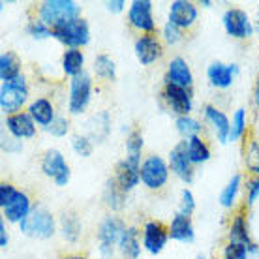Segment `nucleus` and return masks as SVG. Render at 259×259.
<instances>
[{"mask_svg":"<svg viewBox=\"0 0 259 259\" xmlns=\"http://www.w3.org/2000/svg\"><path fill=\"white\" fill-rule=\"evenodd\" d=\"M197 19V10L188 0H175L169 10V21L179 28H190Z\"/></svg>","mask_w":259,"mask_h":259,"instance_id":"dca6fc26","label":"nucleus"},{"mask_svg":"<svg viewBox=\"0 0 259 259\" xmlns=\"http://www.w3.org/2000/svg\"><path fill=\"white\" fill-rule=\"evenodd\" d=\"M169 239V229L162 222H147L143 227V246L150 253H160Z\"/></svg>","mask_w":259,"mask_h":259,"instance_id":"f8f14e48","label":"nucleus"},{"mask_svg":"<svg viewBox=\"0 0 259 259\" xmlns=\"http://www.w3.org/2000/svg\"><path fill=\"white\" fill-rule=\"evenodd\" d=\"M141 150H143V136L139 130H132L126 139V160L136 165H141Z\"/></svg>","mask_w":259,"mask_h":259,"instance_id":"c85d7f7f","label":"nucleus"},{"mask_svg":"<svg viewBox=\"0 0 259 259\" xmlns=\"http://www.w3.org/2000/svg\"><path fill=\"white\" fill-rule=\"evenodd\" d=\"M19 227L25 235L36 239H49L55 235V220L44 208H32L30 214L19 224Z\"/></svg>","mask_w":259,"mask_h":259,"instance_id":"20e7f679","label":"nucleus"},{"mask_svg":"<svg viewBox=\"0 0 259 259\" xmlns=\"http://www.w3.org/2000/svg\"><path fill=\"white\" fill-rule=\"evenodd\" d=\"M28 34H30L32 38L44 39L51 36V28H49L46 23H41L39 19H34V21H30V25H28Z\"/></svg>","mask_w":259,"mask_h":259,"instance_id":"4c0bfd02","label":"nucleus"},{"mask_svg":"<svg viewBox=\"0 0 259 259\" xmlns=\"http://www.w3.org/2000/svg\"><path fill=\"white\" fill-rule=\"evenodd\" d=\"M192 83H194V75H192L188 62L181 57L171 60L167 66V73H165V84H175V87H182L190 91Z\"/></svg>","mask_w":259,"mask_h":259,"instance_id":"2eb2a0df","label":"nucleus"},{"mask_svg":"<svg viewBox=\"0 0 259 259\" xmlns=\"http://www.w3.org/2000/svg\"><path fill=\"white\" fill-rule=\"evenodd\" d=\"M91 92H92V79L91 75L83 71L70 81V113L71 115H79L87 109V105L91 102Z\"/></svg>","mask_w":259,"mask_h":259,"instance_id":"39448f33","label":"nucleus"},{"mask_svg":"<svg viewBox=\"0 0 259 259\" xmlns=\"http://www.w3.org/2000/svg\"><path fill=\"white\" fill-rule=\"evenodd\" d=\"M177 128H179V132H181L182 136H186L190 139V137L199 136L201 124L192 117H179L177 118Z\"/></svg>","mask_w":259,"mask_h":259,"instance_id":"f704fd0d","label":"nucleus"},{"mask_svg":"<svg viewBox=\"0 0 259 259\" xmlns=\"http://www.w3.org/2000/svg\"><path fill=\"white\" fill-rule=\"evenodd\" d=\"M62 235L70 242H75L79 239V235H81V224H79L75 214H64L62 216Z\"/></svg>","mask_w":259,"mask_h":259,"instance_id":"2f4dec72","label":"nucleus"},{"mask_svg":"<svg viewBox=\"0 0 259 259\" xmlns=\"http://www.w3.org/2000/svg\"><path fill=\"white\" fill-rule=\"evenodd\" d=\"M4 210V216H6L10 222H23L30 214V199L25 192H17L15 197L12 199V203L8 207L2 208Z\"/></svg>","mask_w":259,"mask_h":259,"instance_id":"412c9836","label":"nucleus"},{"mask_svg":"<svg viewBox=\"0 0 259 259\" xmlns=\"http://www.w3.org/2000/svg\"><path fill=\"white\" fill-rule=\"evenodd\" d=\"M17 192H19V190H15L12 184L2 182V184H0V207H2V208L8 207V205L12 203L13 197H15V194H17Z\"/></svg>","mask_w":259,"mask_h":259,"instance_id":"ea45409f","label":"nucleus"},{"mask_svg":"<svg viewBox=\"0 0 259 259\" xmlns=\"http://www.w3.org/2000/svg\"><path fill=\"white\" fill-rule=\"evenodd\" d=\"M8 132L12 134L15 139H25V137H34L36 134V124L34 118L28 113H15L6 118Z\"/></svg>","mask_w":259,"mask_h":259,"instance_id":"a211bd4d","label":"nucleus"},{"mask_svg":"<svg viewBox=\"0 0 259 259\" xmlns=\"http://www.w3.org/2000/svg\"><path fill=\"white\" fill-rule=\"evenodd\" d=\"M68 128H70L68 120H66L64 117H57L46 130L49 132V134H53V136L62 137V136H66V134H68Z\"/></svg>","mask_w":259,"mask_h":259,"instance_id":"58836bf2","label":"nucleus"},{"mask_svg":"<svg viewBox=\"0 0 259 259\" xmlns=\"http://www.w3.org/2000/svg\"><path fill=\"white\" fill-rule=\"evenodd\" d=\"M252 150L255 152V160H257V162H255V163H248V165H250V171H253L255 175H259V149L255 147V145H252Z\"/></svg>","mask_w":259,"mask_h":259,"instance_id":"49530a36","label":"nucleus"},{"mask_svg":"<svg viewBox=\"0 0 259 259\" xmlns=\"http://www.w3.org/2000/svg\"><path fill=\"white\" fill-rule=\"evenodd\" d=\"M83 66H84V55L79 49H68L62 55V70L64 73L75 77L79 73H83Z\"/></svg>","mask_w":259,"mask_h":259,"instance_id":"a878e982","label":"nucleus"},{"mask_svg":"<svg viewBox=\"0 0 259 259\" xmlns=\"http://www.w3.org/2000/svg\"><path fill=\"white\" fill-rule=\"evenodd\" d=\"M169 237L173 240H181V242H192L195 233H194V226H192L190 216L177 212L175 216H173V220H171Z\"/></svg>","mask_w":259,"mask_h":259,"instance_id":"aec40b11","label":"nucleus"},{"mask_svg":"<svg viewBox=\"0 0 259 259\" xmlns=\"http://www.w3.org/2000/svg\"><path fill=\"white\" fill-rule=\"evenodd\" d=\"M64 259H87V257H83V255H68Z\"/></svg>","mask_w":259,"mask_h":259,"instance_id":"09e8293b","label":"nucleus"},{"mask_svg":"<svg viewBox=\"0 0 259 259\" xmlns=\"http://www.w3.org/2000/svg\"><path fill=\"white\" fill-rule=\"evenodd\" d=\"M115 181L120 186V190H124L128 194L130 190H134L137 186V182L141 181V165L128 162L124 158L122 162H118L117 173H115Z\"/></svg>","mask_w":259,"mask_h":259,"instance_id":"f3484780","label":"nucleus"},{"mask_svg":"<svg viewBox=\"0 0 259 259\" xmlns=\"http://www.w3.org/2000/svg\"><path fill=\"white\" fill-rule=\"evenodd\" d=\"M163 38H165L167 44H177L181 39V28L173 25L171 21H167V25L163 26Z\"/></svg>","mask_w":259,"mask_h":259,"instance_id":"79ce46f5","label":"nucleus"},{"mask_svg":"<svg viewBox=\"0 0 259 259\" xmlns=\"http://www.w3.org/2000/svg\"><path fill=\"white\" fill-rule=\"evenodd\" d=\"M246 190H248V205H253V201L257 199V195H259V177L248 181Z\"/></svg>","mask_w":259,"mask_h":259,"instance_id":"37998d69","label":"nucleus"},{"mask_svg":"<svg viewBox=\"0 0 259 259\" xmlns=\"http://www.w3.org/2000/svg\"><path fill=\"white\" fill-rule=\"evenodd\" d=\"M195 259H205V255H197Z\"/></svg>","mask_w":259,"mask_h":259,"instance_id":"8fccbe9b","label":"nucleus"},{"mask_svg":"<svg viewBox=\"0 0 259 259\" xmlns=\"http://www.w3.org/2000/svg\"><path fill=\"white\" fill-rule=\"evenodd\" d=\"M19 60L13 53H2L0 55V79H2V83H8V81L19 77Z\"/></svg>","mask_w":259,"mask_h":259,"instance_id":"cd10ccee","label":"nucleus"},{"mask_svg":"<svg viewBox=\"0 0 259 259\" xmlns=\"http://www.w3.org/2000/svg\"><path fill=\"white\" fill-rule=\"evenodd\" d=\"M137 235H139V231H137L136 227H126V231L120 237L118 246H120V252L128 259H137L139 253H141V244H139Z\"/></svg>","mask_w":259,"mask_h":259,"instance_id":"b1692460","label":"nucleus"},{"mask_svg":"<svg viewBox=\"0 0 259 259\" xmlns=\"http://www.w3.org/2000/svg\"><path fill=\"white\" fill-rule=\"evenodd\" d=\"M257 30H259V19H257Z\"/></svg>","mask_w":259,"mask_h":259,"instance_id":"3c124183","label":"nucleus"},{"mask_svg":"<svg viewBox=\"0 0 259 259\" xmlns=\"http://www.w3.org/2000/svg\"><path fill=\"white\" fill-rule=\"evenodd\" d=\"M134 51H136L137 60H139L143 66H149V64H152V62H156L158 59H162L163 46L154 34H147V36H141V38L136 39Z\"/></svg>","mask_w":259,"mask_h":259,"instance_id":"9b49d317","label":"nucleus"},{"mask_svg":"<svg viewBox=\"0 0 259 259\" xmlns=\"http://www.w3.org/2000/svg\"><path fill=\"white\" fill-rule=\"evenodd\" d=\"M38 13L41 23H46L49 28H55L68 21L77 19L81 15V6L73 0H46L39 4Z\"/></svg>","mask_w":259,"mask_h":259,"instance_id":"f257e3e1","label":"nucleus"},{"mask_svg":"<svg viewBox=\"0 0 259 259\" xmlns=\"http://www.w3.org/2000/svg\"><path fill=\"white\" fill-rule=\"evenodd\" d=\"M229 240H233V242H242V244H246L250 246L255 252L257 248L255 244L252 242L250 239V235H248V227H246V220H244V216L242 214H237L231 222V227H229Z\"/></svg>","mask_w":259,"mask_h":259,"instance_id":"393cba45","label":"nucleus"},{"mask_svg":"<svg viewBox=\"0 0 259 259\" xmlns=\"http://www.w3.org/2000/svg\"><path fill=\"white\" fill-rule=\"evenodd\" d=\"M239 68L235 64H222V62H212L207 70V77L212 87L216 89H227L233 84L235 73Z\"/></svg>","mask_w":259,"mask_h":259,"instance_id":"6ab92c4d","label":"nucleus"},{"mask_svg":"<svg viewBox=\"0 0 259 259\" xmlns=\"http://www.w3.org/2000/svg\"><path fill=\"white\" fill-rule=\"evenodd\" d=\"M205 117L212 122L214 130H216V136H218V141L227 143V139H229V136H231V124H229V118H227L220 109L212 107V105H205Z\"/></svg>","mask_w":259,"mask_h":259,"instance_id":"5701e85b","label":"nucleus"},{"mask_svg":"<svg viewBox=\"0 0 259 259\" xmlns=\"http://www.w3.org/2000/svg\"><path fill=\"white\" fill-rule=\"evenodd\" d=\"M250 252H253V250L250 246H246V244L227 240L226 250H224V259H246Z\"/></svg>","mask_w":259,"mask_h":259,"instance_id":"72a5a7b5","label":"nucleus"},{"mask_svg":"<svg viewBox=\"0 0 259 259\" xmlns=\"http://www.w3.org/2000/svg\"><path fill=\"white\" fill-rule=\"evenodd\" d=\"M41 171L51 177L57 186H66L70 182V165L66 163L64 156L59 150H47L41 158Z\"/></svg>","mask_w":259,"mask_h":259,"instance_id":"6e6552de","label":"nucleus"},{"mask_svg":"<svg viewBox=\"0 0 259 259\" xmlns=\"http://www.w3.org/2000/svg\"><path fill=\"white\" fill-rule=\"evenodd\" d=\"M194 208H195V201H194L192 192H190V190H182V203H181V210H179V212L190 216V214L194 212Z\"/></svg>","mask_w":259,"mask_h":259,"instance_id":"a19ab883","label":"nucleus"},{"mask_svg":"<svg viewBox=\"0 0 259 259\" xmlns=\"http://www.w3.org/2000/svg\"><path fill=\"white\" fill-rule=\"evenodd\" d=\"M26 98H28L26 81L23 75H19L17 79L2 83V87H0V109L8 117L15 115L25 105Z\"/></svg>","mask_w":259,"mask_h":259,"instance_id":"7ed1b4c3","label":"nucleus"},{"mask_svg":"<svg viewBox=\"0 0 259 259\" xmlns=\"http://www.w3.org/2000/svg\"><path fill=\"white\" fill-rule=\"evenodd\" d=\"M169 169L167 163L163 162L160 156H149L145 162L141 163V182L150 190L162 188L163 184L167 182Z\"/></svg>","mask_w":259,"mask_h":259,"instance_id":"423d86ee","label":"nucleus"},{"mask_svg":"<svg viewBox=\"0 0 259 259\" xmlns=\"http://www.w3.org/2000/svg\"><path fill=\"white\" fill-rule=\"evenodd\" d=\"M239 188H240V177L235 175L231 181H229V184H227L226 188H224V192H222L220 195V203L224 205V207H233L235 205V199H237V194H239Z\"/></svg>","mask_w":259,"mask_h":259,"instance_id":"473e14b6","label":"nucleus"},{"mask_svg":"<svg viewBox=\"0 0 259 259\" xmlns=\"http://www.w3.org/2000/svg\"><path fill=\"white\" fill-rule=\"evenodd\" d=\"M163 98L169 104V107L175 111L181 117H188V113L192 111V92L188 89L182 87H175V84H165L163 89Z\"/></svg>","mask_w":259,"mask_h":259,"instance_id":"4468645a","label":"nucleus"},{"mask_svg":"<svg viewBox=\"0 0 259 259\" xmlns=\"http://www.w3.org/2000/svg\"><path fill=\"white\" fill-rule=\"evenodd\" d=\"M94 71H96L98 77L113 81L115 75H117V66H115V60L111 59L109 55H98L96 60H94Z\"/></svg>","mask_w":259,"mask_h":259,"instance_id":"7c9ffc66","label":"nucleus"},{"mask_svg":"<svg viewBox=\"0 0 259 259\" xmlns=\"http://www.w3.org/2000/svg\"><path fill=\"white\" fill-rule=\"evenodd\" d=\"M28 115L34 118V122H38L39 126H49L55 120V107L47 98H38L34 100L30 107H28Z\"/></svg>","mask_w":259,"mask_h":259,"instance_id":"4be33fe9","label":"nucleus"},{"mask_svg":"<svg viewBox=\"0 0 259 259\" xmlns=\"http://www.w3.org/2000/svg\"><path fill=\"white\" fill-rule=\"evenodd\" d=\"M71 149L75 150L79 156H91L92 154V143L83 136H73L71 137Z\"/></svg>","mask_w":259,"mask_h":259,"instance_id":"e433bc0d","label":"nucleus"},{"mask_svg":"<svg viewBox=\"0 0 259 259\" xmlns=\"http://www.w3.org/2000/svg\"><path fill=\"white\" fill-rule=\"evenodd\" d=\"M104 199L113 210H120L124 207V203H126V192L120 190V186L117 184L115 179H109V181L105 182Z\"/></svg>","mask_w":259,"mask_h":259,"instance_id":"bb28decb","label":"nucleus"},{"mask_svg":"<svg viewBox=\"0 0 259 259\" xmlns=\"http://www.w3.org/2000/svg\"><path fill=\"white\" fill-rule=\"evenodd\" d=\"M124 231H126V226L115 216H107L102 222L100 231H98V240H100V252L104 257L113 253V248H115V244L120 242V237H122Z\"/></svg>","mask_w":259,"mask_h":259,"instance_id":"0eeeda50","label":"nucleus"},{"mask_svg":"<svg viewBox=\"0 0 259 259\" xmlns=\"http://www.w3.org/2000/svg\"><path fill=\"white\" fill-rule=\"evenodd\" d=\"M0 246L2 248L8 246V233H6V224H4V220L0 222Z\"/></svg>","mask_w":259,"mask_h":259,"instance_id":"a18cd8bd","label":"nucleus"},{"mask_svg":"<svg viewBox=\"0 0 259 259\" xmlns=\"http://www.w3.org/2000/svg\"><path fill=\"white\" fill-rule=\"evenodd\" d=\"M51 36L59 39L60 44L68 46L70 49H79L89 44L91 39V30H89V23L83 17H77L73 21H68L64 25L51 28Z\"/></svg>","mask_w":259,"mask_h":259,"instance_id":"f03ea898","label":"nucleus"},{"mask_svg":"<svg viewBox=\"0 0 259 259\" xmlns=\"http://www.w3.org/2000/svg\"><path fill=\"white\" fill-rule=\"evenodd\" d=\"M224 26H226V32L233 38H250L253 34L252 23L248 19L246 12L242 10H237V8H231L224 13Z\"/></svg>","mask_w":259,"mask_h":259,"instance_id":"9d476101","label":"nucleus"},{"mask_svg":"<svg viewBox=\"0 0 259 259\" xmlns=\"http://www.w3.org/2000/svg\"><path fill=\"white\" fill-rule=\"evenodd\" d=\"M169 163L171 169L179 179L184 182H192L194 171H192V160L188 156V141H181L169 154Z\"/></svg>","mask_w":259,"mask_h":259,"instance_id":"ddd939ff","label":"nucleus"},{"mask_svg":"<svg viewBox=\"0 0 259 259\" xmlns=\"http://www.w3.org/2000/svg\"><path fill=\"white\" fill-rule=\"evenodd\" d=\"M244 130H246V111L237 109V113H235V117H233V122H231V136H229V139H231V141L240 139L242 134H244Z\"/></svg>","mask_w":259,"mask_h":259,"instance_id":"c9c22d12","label":"nucleus"},{"mask_svg":"<svg viewBox=\"0 0 259 259\" xmlns=\"http://www.w3.org/2000/svg\"><path fill=\"white\" fill-rule=\"evenodd\" d=\"M130 25L143 30V32H154V17H152V2L150 0H134L128 10Z\"/></svg>","mask_w":259,"mask_h":259,"instance_id":"1a4fd4ad","label":"nucleus"},{"mask_svg":"<svg viewBox=\"0 0 259 259\" xmlns=\"http://www.w3.org/2000/svg\"><path fill=\"white\" fill-rule=\"evenodd\" d=\"M253 98H255V105L259 107V77H257V83H255V92H253Z\"/></svg>","mask_w":259,"mask_h":259,"instance_id":"de8ad7c7","label":"nucleus"},{"mask_svg":"<svg viewBox=\"0 0 259 259\" xmlns=\"http://www.w3.org/2000/svg\"><path fill=\"white\" fill-rule=\"evenodd\" d=\"M188 156L192 163H203L210 158V150H208L207 143L203 141L199 136L188 139Z\"/></svg>","mask_w":259,"mask_h":259,"instance_id":"c756f323","label":"nucleus"},{"mask_svg":"<svg viewBox=\"0 0 259 259\" xmlns=\"http://www.w3.org/2000/svg\"><path fill=\"white\" fill-rule=\"evenodd\" d=\"M105 6H107L109 12H122L126 2L124 0H113V2H105Z\"/></svg>","mask_w":259,"mask_h":259,"instance_id":"c03bdc74","label":"nucleus"}]
</instances>
